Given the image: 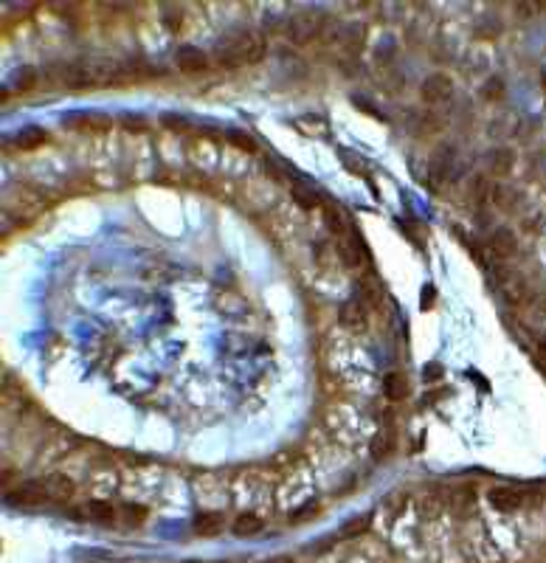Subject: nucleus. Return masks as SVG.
Returning <instances> with one entry per match:
<instances>
[{
    "mask_svg": "<svg viewBox=\"0 0 546 563\" xmlns=\"http://www.w3.org/2000/svg\"><path fill=\"white\" fill-rule=\"evenodd\" d=\"M434 299H437V290H434L431 285H428V288H423V299H420V307H423V310H431V302H434Z\"/></svg>",
    "mask_w": 546,
    "mask_h": 563,
    "instance_id": "obj_20",
    "label": "nucleus"
},
{
    "mask_svg": "<svg viewBox=\"0 0 546 563\" xmlns=\"http://www.w3.org/2000/svg\"><path fill=\"white\" fill-rule=\"evenodd\" d=\"M42 482H45L48 499H54V501H68V499H74V493H76L74 482H71L68 476H62V473H51V476L42 479Z\"/></svg>",
    "mask_w": 546,
    "mask_h": 563,
    "instance_id": "obj_10",
    "label": "nucleus"
},
{
    "mask_svg": "<svg viewBox=\"0 0 546 563\" xmlns=\"http://www.w3.org/2000/svg\"><path fill=\"white\" fill-rule=\"evenodd\" d=\"M262 527H265V521H262L256 513H239V516L231 521V533L239 535V538L256 535V533H262Z\"/></svg>",
    "mask_w": 546,
    "mask_h": 563,
    "instance_id": "obj_11",
    "label": "nucleus"
},
{
    "mask_svg": "<svg viewBox=\"0 0 546 563\" xmlns=\"http://www.w3.org/2000/svg\"><path fill=\"white\" fill-rule=\"evenodd\" d=\"M338 256H341V262H343L349 271H360L363 262H366V245H363V239H360L358 234H349V237L341 242Z\"/></svg>",
    "mask_w": 546,
    "mask_h": 563,
    "instance_id": "obj_4",
    "label": "nucleus"
},
{
    "mask_svg": "<svg viewBox=\"0 0 546 563\" xmlns=\"http://www.w3.org/2000/svg\"><path fill=\"white\" fill-rule=\"evenodd\" d=\"M487 248H490L493 256H499V259H513V256L518 254V239H516V234H513L510 228H496V231L490 234V239H487Z\"/></svg>",
    "mask_w": 546,
    "mask_h": 563,
    "instance_id": "obj_5",
    "label": "nucleus"
},
{
    "mask_svg": "<svg viewBox=\"0 0 546 563\" xmlns=\"http://www.w3.org/2000/svg\"><path fill=\"white\" fill-rule=\"evenodd\" d=\"M319 28H322V23H319V17H313V14H302V17H296L293 23H290V40L293 42H307V40H313L316 34H319Z\"/></svg>",
    "mask_w": 546,
    "mask_h": 563,
    "instance_id": "obj_8",
    "label": "nucleus"
},
{
    "mask_svg": "<svg viewBox=\"0 0 546 563\" xmlns=\"http://www.w3.org/2000/svg\"><path fill=\"white\" fill-rule=\"evenodd\" d=\"M293 198L305 206V209H313V206H319V195L313 192V189H307L305 183H299L296 189H293Z\"/></svg>",
    "mask_w": 546,
    "mask_h": 563,
    "instance_id": "obj_17",
    "label": "nucleus"
},
{
    "mask_svg": "<svg viewBox=\"0 0 546 563\" xmlns=\"http://www.w3.org/2000/svg\"><path fill=\"white\" fill-rule=\"evenodd\" d=\"M423 102L431 105V108H442L453 99V82L445 76V74H431L426 82H423Z\"/></svg>",
    "mask_w": 546,
    "mask_h": 563,
    "instance_id": "obj_2",
    "label": "nucleus"
},
{
    "mask_svg": "<svg viewBox=\"0 0 546 563\" xmlns=\"http://www.w3.org/2000/svg\"><path fill=\"white\" fill-rule=\"evenodd\" d=\"M121 513L127 516V521H130V524H138V521L144 518V513H147V510H144V507H138V504H127Z\"/></svg>",
    "mask_w": 546,
    "mask_h": 563,
    "instance_id": "obj_19",
    "label": "nucleus"
},
{
    "mask_svg": "<svg viewBox=\"0 0 546 563\" xmlns=\"http://www.w3.org/2000/svg\"><path fill=\"white\" fill-rule=\"evenodd\" d=\"M490 166L496 175H507L513 169V152L510 149H496L493 158H490Z\"/></svg>",
    "mask_w": 546,
    "mask_h": 563,
    "instance_id": "obj_15",
    "label": "nucleus"
},
{
    "mask_svg": "<svg viewBox=\"0 0 546 563\" xmlns=\"http://www.w3.org/2000/svg\"><path fill=\"white\" fill-rule=\"evenodd\" d=\"M82 516H88L91 521H96V524H105V527H110V524H115V507L113 504H108V501H91L85 510H82Z\"/></svg>",
    "mask_w": 546,
    "mask_h": 563,
    "instance_id": "obj_13",
    "label": "nucleus"
},
{
    "mask_svg": "<svg viewBox=\"0 0 546 563\" xmlns=\"http://www.w3.org/2000/svg\"><path fill=\"white\" fill-rule=\"evenodd\" d=\"M383 45H392V48H389V54H394V40H383ZM377 57H380V59H386V48H377Z\"/></svg>",
    "mask_w": 546,
    "mask_h": 563,
    "instance_id": "obj_23",
    "label": "nucleus"
},
{
    "mask_svg": "<svg viewBox=\"0 0 546 563\" xmlns=\"http://www.w3.org/2000/svg\"><path fill=\"white\" fill-rule=\"evenodd\" d=\"M487 501H490L496 510H501V513H513V510H518V507L524 504V493L516 490V487L501 484V487H493V490L487 493Z\"/></svg>",
    "mask_w": 546,
    "mask_h": 563,
    "instance_id": "obj_6",
    "label": "nucleus"
},
{
    "mask_svg": "<svg viewBox=\"0 0 546 563\" xmlns=\"http://www.w3.org/2000/svg\"><path fill=\"white\" fill-rule=\"evenodd\" d=\"M538 355H541V360L546 363V336L538 338Z\"/></svg>",
    "mask_w": 546,
    "mask_h": 563,
    "instance_id": "obj_24",
    "label": "nucleus"
},
{
    "mask_svg": "<svg viewBox=\"0 0 546 563\" xmlns=\"http://www.w3.org/2000/svg\"><path fill=\"white\" fill-rule=\"evenodd\" d=\"M175 62L181 71H189V74H200L209 68V54L198 45H181L175 51Z\"/></svg>",
    "mask_w": 546,
    "mask_h": 563,
    "instance_id": "obj_3",
    "label": "nucleus"
},
{
    "mask_svg": "<svg viewBox=\"0 0 546 563\" xmlns=\"http://www.w3.org/2000/svg\"><path fill=\"white\" fill-rule=\"evenodd\" d=\"M45 501H51L48 490H45V482H25V484H20V487H14L8 493V504H14V507L34 510V507H42Z\"/></svg>",
    "mask_w": 546,
    "mask_h": 563,
    "instance_id": "obj_1",
    "label": "nucleus"
},
{
    "mask_svg": "<svg viewBox=\"0 0 546 563\" xmlns=\"http://www.w3.org/2000/svg\"><path fill=\"white\" fill-rule=\"evenodd\" d=\"M265 563H293L290 558H285V555H279V558H268Z\"/></svg>",
    "mask_w": 546,
    "mask_h": 563,
    "instance_id": "obj_25",
    "label": "nucleus"
},
{
    "mask_svg": "<svg viewBox=\"0 0 546 563\" xmlns=\"http://www.w3.org/2000/svg\"><path fill=\"white\" fill-rule=\"evenodd\" d=\"M341 161H343V164H346V166H349L352 172H366V169H363V164H358L352 152H343V155H341Z\"/></svg>",
    "mask_w": 546,
    "mask_h": 563,
    "instance_id": "obj_21",
    "label": "nucleus"
},
{
    "mask_svg": "<svg viewBox=\"0 0 546 563\" xmlns=\"http://www.w3.org/2000/svg\"><path fill=\"white\" fill-rule=\"evenodd\" d=\"M327 223H329L332 231H338V234H341V231L346 228V217H343L338 209H327Z\"/></svg>",
    "mask_w": 546,
    "mask_h": 563,
    "instance_id": "obj_18",
    "label": "nucleus"
},
{
    "mask_svg": "<svg viewBox=\"0 0 546 563\" xmlns=\"http://www.w3.org/2000/svg\"><path fill=\"white\" fill-rule=\"evenodd\" d=\"M383 394H386L392 403H400V400L409 394V383H406V377H403L400 372H389V375L383 377Z\"/></svg>",
    "mask_w": 546,
    "mask_h": 563,
    "instance_id": "obj_12",
    "label": "nucleus"
},
{
    "mask_svg": "<svg viewBox=\"0 0 546 563\" xmlns=\"http://www.w3.org/2000/svg\"><path fill=\"white\" fill-rule=\"evenodd\" d=\"M192 527H195L198 535H217L220 530H222V518H220L217 513H203V516L195 518Z\"/></svg>",
    "mask_w": 546,
    "mask_h": 563,
    "instance_id": "obj_14",
    "label": "nucleus"
},
{
    "mask_svg": "<svg viewBox=\"0 0 546 563\" xmlns=\"http://www.w3.org/2000/svg\"><path fill=\"white\" fill-rule=\"evenodd\" d=\"M453 149L450 147H442L437 155H434V161H431V183L434 186H442L448 178H450V172H453Z\"/></svg>",
    "mask_w": 546,
    "mask_h": 563,
    "instance_id": "obj_9",
    "label": "nucleus"
},
{
    "mask_svg": "<svg viewBox=\"0 0 546 563\" xmlns=\"http://www.w3.org/2000/svg\"><path fill=\"white\" fill-rule=\"evenodd\" d=\"M338 322L346 330H360V327H366V307L358 299H349L338 307Z\"/></svg>",
    "mask_w": 546,
    "mask_h": 563,
    "instance_id": "obj_7",
    "label": "nucleus"
},
{
    "mask_svg": "<svg viewBox=\"0 0 546 563\" xmlns=\"http://www.w3.org/2000/svg\"><path fill=\"white\" fill-rule=\"evenodd\" d=\"M42 141H45V135H42L40 130H34V127H31V130H20V132L14 135V144L23 147V149H25V147H37V144H42Z\"/></svg>",
    "mask_w": 546,
    "mask_h": 563,
    "instance_id": "obj_16",
    "label": "nucleus"
},
{
    "mask_svg": "<svg viewBox=\"0 0 546 563\" xmlns=\"http://www.w3.org/2000/svg\"><path fill=\"white\" fill-rule=\"evenodd\" d=\"M369 527V518H360L358 524H352V527H346V535H355V533H363Z\"/></svg>",
    "mask_w": 546,
    "mask_h": 563,
    "instance_id": "obj_22",
    "label": "nucleus"
}]
</instances>
